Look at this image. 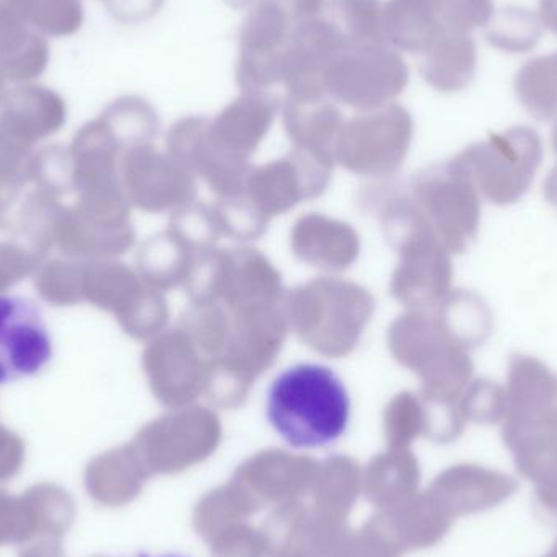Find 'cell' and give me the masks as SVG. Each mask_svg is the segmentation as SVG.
<instances>
[{
	"label": "cell",
	"instance_id": "cell-1",
	"mask_svg": "<svg viewBox=\"0 0 557 557\" xmlns=\"http://www.w3.org/2000/svg\"><path fill=\"white\" fill-rule=\"evenodd\" d=\"M267 418L292 448L327 447L349 428V392L330 367L297 363L268 388Z\"/></svg>",
	"mask_w": 557,
	"mask_h": 557
},
{
	"label": "cell",
	"instance_id": "cell-2",
	"mask_svg": "<svg viewBox=\"0 0 557 557\" xmlns=\"http://www.w3.org/2000/svg\"><path fill=\"white\" fill-rule=\"evenodd\" d=\"M542 160V137L529 126L491 134L460 156L478 191L496 206L519 202L529 193Z\"/></svg>",
	"mask_w": 557,
	"mask_h": 557
},
{
	"label": "cell",
	"instance_id": "cell-3",
	"mask_svg": "<svg viewBox=\"0 0 557 557\" xmlns=\"http://www.w3.org/2000/svg\"><path fill=\"white\" fill-rule=\"evenodd\" d=\"M324 9V0H260L240 29L238 82L245 88L277 84L278 64L300 16Z\"/></svg>",
	"mask_w": 557,
	"mask_h": 557
},
{
	"label": "cell",
	"instance_id": "cell-4",
	"mask_svg": "<svg viewBox=\"0 0 557 557\" xmlns=\"http://www.w3.org/2000/svg\"><path fill=\"white\" fill-rule=\"evenodd\" d=\"M409 81L405 59L385 42L349 45L324 69L321 84L341 100L373 104L395 97Z\"/></svg>",
	"mask_w": 557,
	"mask_h": 557
},
{
	"label": "cell",
	"instance_id": "cell-5",
	"mask_svg": "<svg viewBox=\"0 0 557 557\" xmlns=\"http://www.w3.org/2000/svg\"><path fill=\"white\" fill-rule=\"evenodd\" d=\"M51 357V336L38 308L26 298L0 295V386L36 375Z\"/></svg>",
	"mask_w": 557,
	"mask_h": 557
},
{
	"label": "cell",
	"instance_id": "cell-6",
	"mask_svg": "<svg viewBox=\"0 0 557 557\" xmlns=\"http://www.w3.org/2000/svg\"><path fill=\"white\" fill-rule=\"evenodd\" d=\"M65 120L67 104L51 88L20 85L3 94L0 123L33 149L36 144L58 134Z\"/></svg>",
	"mask_w": 557,
	"mask_h": 557
},
{
	"label": "cell",
	"instance_id": "cell-7",
	"mask_svg": "<svg viewBox=\"0 0 557 557\" xmlns=\"http://www.w3.org/2000/svg\"><path fill=\"white\" fill-rule=\"evenodd\" d=\"M48 62L45 35L0 0V78L15 84L33 81L46 71Z\"/></svg>",
	"mask_w": 557,
	"mask_h": 557
},
{
	"label": "cell",
	"instance_id": "cell-8",
	"mask_svg": "<svg viewBox=\"0 0 557 557\" xmlns=\"http://www.w3.org/2000/svg\"><path fill=\"white\" fill-rule=\"evenodd\" d=\"M478 67L476 42L465 33L444 29L424 52L421 74L441 91H460L471 84Z\"/></svg>",
	"mask_w": 557,
	"mask_h": 557
},
{
	"label": "cell",
	"instance_id": "cell-9",
	"mask_svg": "<svg viewBox=\"0 0 557 557\" xmlns=\"http://www.w3.org/2000/svg\"><path fill=\"white\" fill-rule=\"evenodd\" d=\"M444 29L434 0H388L383 5V38L392 48L424 54Z\"/></svg>",
	"mask_w": 557,
	"mask_h": 557
},
{
	"label": "cell",
	"instance_id": "cell-10",
	"mask_svg": "<svg viewBox=\"0 0 557 557\" xmlns=\"http://www.w3.org/2000/svg\"><path fill=\"white\" fill-rule=\"evenodd\" d=\"M33 147L0 123V228L12 227L13 219L29 186L28 162Z\"/></svg>",
	"mask_w": 557,
	"mask_h": 557
},
{
	"label": "cell",
	"instance_id": "cell-11",
	"mask_svg": "<svg viewBox=\"0 0 557 557\" xmlns=\"http://www.w3.org/2000/svg\"><path fill=\"white\" fill-rule=\"evenodd\" d=\"M28 504L38 539L61 540L75 517L71 494L51 483H39L22 494Z\"/></svg>",
	"mask_w": 557,
	"mask_h": 557
},
{
	"label": "cell",
	"instance_id": "cell-12",
	"mask_svg": "<svg viewBox=\"0 0 557 557\" xmlns=\"http://www.w3.org/2000/svg\"><path fill=\"white\" fill-rule=\"evenodd\" d=\"M29 26L51 38L72 36L84 23L81 0H3Z\"/></svg>",
	"mask_w": 557,
	"mask_h": 557
},
{
	"label": "cell",
	"instance_id": "cell-13",
	"mask_svg": "<svg viewBox=\"0 0 557 557\" xmlns=\"http://www.w3.org/2000/svg\"><path fill=\"white\" fill-rule=\"evenodd\" d=\"M542 33V22L535 13L510 5L494 12L486 28V39L500 51L523 54L539 45Z\"/></svg>",
	"mask_w": 557,
	"mask_h": 557
},
{
	"label": "cell",
	"instance_id": "cell-14",
	"mask_svg": "<svg viewBox=\"0 0 557 557\" xmlns=\"http://www.w3.org/2000/svg\"><path fill=\"white\" fill-rule=\"evenodd\" d=\"M516 94L535 120L549 121L557 116V88L549 55H539L523 64L517 72Z\"/></svg>",
	"mask_w": 557,
	"mask_h": 557
},
{
	"label": "cell",
	"instance_id": "cell-15",
	"mask_svg": "<svg viewBox=\"0 0 557 557\" xmlns=\"http://www.w3.org/2000/svg\"><path fill=\"white\" fill-rule=\"evenodd\" d=\"M324 9L343 26L350 45L385 42L382 0H324Z\"/></svg>",
	"mask_w": 557,
	"mask_h": 557
},
{
	"label": "cell",
	"instance_id": "cell-16",
	"mask_svg": "<svg viewBox=\"0 0 557 557\" xmlns=\"http://www.w3.org/2000/svg\"><path fill=\"white\" fill-rule=\"evenodd\" d=\"M29 185L36 191L65 198L72 189L71 157L69 150L58 144L35 150L28 162Z\"/></svg>",
	"mask_w": 557,
	"mask_h": 557
},
{
	"label": "cell",
	"instance_id": "cell-17",
	"mask_svg": "<svg viewBox=\"0 0 557 557\" xmlns=\"http://www.w3.org/2000/svg\"><path fill=\"white\" fill-rule=\"evenodd\" d=\"M82 264L52 260L35 273V287L42 300L54 307H71L81 300Z\"/></svg>",
	"mask_w": 557,
	"mask_h": 557
},
{
	"label": "cell",
	"instance_id": "cell-18",
	"mask_svg": "<svg viewBox=\"0 0 557 557\" xmlns=\"http://www.w3.org/2000/svg\"><path fill=\"white\" fill-rule=\"evenodd\" d=\"M434 2L442 26L465 35L487 25L494 15L493 0H434Z\"/></svg>",
	"mask_w": 557,
	"mask_h": 557
},
{
	"label": "cell",
	"instance_id": "cell-19",
	"mask_svg": "<svg viewBox=\"0 0 557 557\" xmlns=\"http://www.w3.org/2000/svg\"><path fill=\"white\" fill-rule=\"evenodd\" d=\"M38 540L35 522L23 496L13 497L0 490V546L28 545Z\"/></svg>",
	"mask_w": 557,
	"mask_h": 557
},
{
	"label": "cell",
	"instance_id": "cell-20",
	"mask_svg": "<svg viewBox=\"0 0 557 557\" xmlns=\"http://www.w3.org/2000/svg\"><path fill=\"white\" fill-rule=\"evenodd\" d=\"M41 267V257L23 245L0 242V295Z\"/></svg>",
	"mask_w": 557,
	"mask_h": 557
},
{
	"label": "cell",
	"instance_id": "cell-21",
	"mask_svg": "<svg viewBox=\"0 0 557 557\" xmlns=\"http://www.w3.org/2000/svg\"><path fill=\"white\" fill-rule=\"evenodd\" d=\"M467 403L478 418L496 419L506 409V389L491 380H478L470 386Z\"/></svg>",
	"mask_w": 557,
	"mask_h": 557
},
{
	"label": "cell",
	"instance_id": "cell-22",
	"mask_svg": "<svg viewBox=\"0 0 557 557\" xmlns=\"http://www.w3.org/2000/svg\"><path fill=\"white\" fill-rule=\"evenodd\" d=\"M163 0H108V9L120 22L134 23L159 12Z\"/></svg>",
	"mask_w": 557,
	"mask_h": 557
},
{
	"label": "cell",
	"instance_id": "cell-23",
	"mask_svg": "<svg viewBox=\"0 0 557 557\" xmlns=\"http://www.w3.org/2000/svg\"><path fill=\"white\" fill-rule=\"evenodd\" d=\"M18 557H65L61 540L38 539L23 546Z\"/></svg>",
	"mask_w": 557,
	"mask_h": 557
},
{
	"label": "cell",
	"instance_id": "cell-24",
	"mask_svg": "<svg viewBox=\"0 0 557 557\" xmlns=\"http://www.w3.org/2000/svg\"><path fill=\"white\" fill-rule=\"evenodd\" d=\"M540 22L557 36V0H540Z\"/></svg>",
	"mask_w": 557,
	"mask_h": 557
},
{
	"label": "cell",
	"instance_id": "cell-25",
	"mask_svg": "<svg viewBox=\"0 0 557 557\" xmlns=\"http://www.w3.org/2000/svg\"><path fill=\"white\" fill-rule=\"evenodd\" d=\"M543 195H545L546 201L557 209V163L543 183Z\"/></svg>",
	"mask_w": 557,
	"mask_h": 557
},
{
	"label": "cell",
	"instance_id": "cell-26",
	"mask_svg": "<svg viewBox=\"0 0 557 557\" xmlns=\"http://www.w3.org/2000/svg\"><path fill=\"white\" fill-rule=\"evenodd\" d=\"M549 59H552L553 77H555V84L557 88V51L555 54L549 55Z\"/></svg>",
	"mask_w": 557,
	"mask_h": 557
},
{
	"label": "cell",
	"instance_id": "cell-27",
	"mask_svg": "<svg viewBox=\"0 0 557 557\" xmlns=\"http://www.w3.org/2000/svg\"><path fill=\"white\" fill-rule=\"evenodd\" d=\"M552 143L553 149H555V153L557 156V116L555 121V126H553Z\"/></svg>",
	"mask_w": 557,
	"mask_h": 557
},
{
	"label": "cell",
	"instance_id": "cell-28",
	"mask_svg": "<svg viewBox=\"0 0 557 557\" xmlns=\"http://www.w3.org/2000/svg\"><path fill=\"white\" fill-rule=\"evenodd\" d=\"M228 3H231L232 7H245L248 5V3L253 2V0H227Z\"/></svg>",
	"mask_w": 557,
	"mask_h": 557
},
{
	"label": "cell",
	"instance_id": "cell-29",
	"mask_svg": "<svg viewBox=\"0 0 557 557\" xmlns=\"http://www.w3.org/2000/svg\"><path fill=\"white\" fill-rule=\"evenodd\" d=\"M137 557H186V556L173 555V553H169V555H160V556L140 555Z\"/></svg>",
	"mask_w": 557,
	"mask_h": 557
},
{
	"label": "cell",
	"instance_id": "cell-30",
	"mask_svg": "<svg viewBox=\"0 0 557 557\" xmlns=\"http://www.w3.org/2000/svg\"><path fill=\"white\" fill-rule=\"evenodd\" d=\"M3 100V81L0 78V104H2Z\"/></svg>",
	"mask_w": 557,
	"mask_h": 557
},
{
	"label": "cell",
	"instance_id": "cell-31",
	"mask_svg": "<svg viewBox=\"0 0 557 557\" xmlns=\"http://www.w3.org/2000/svg\"><path fill=\"white\" fill-rule=\"evenodd\" d=\"M107 2H108V0H107Z\"/></svg>",
	"mask_w": 557,
	"mask_h": 557
},
{
	"label": "cell",
	"instance_id": "cell-32",
	"mask_svg": "<svg viewBox=\"0 0 557 557\" xmlns=\"http://www.w3.org/2000/svg\"><path fill=\"white\" fill-rule=\"evenodd\" d=\"M0 425H2V424H0Z\"/></svg>",
	"mask_w": 557,
	"mask_h": 557
}]
</instances>
